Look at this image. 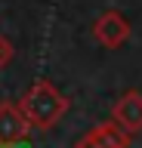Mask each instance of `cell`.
<instances>
[{"mask_svg":"<svg viewBox=\"0 0 142 148\" xmlns=\"http://www.w3.org/2000/svg\"><path fill=\"white\" fill-rule=\"evenodd\" d=\"M19 108L31 130H53L68 114V99L53 80H34L19 99Z\"/></svg>","mask_w":142,"mask_h":148,"instance_id":"6da1fadb","label":"cell"},{"mask_svg":"<svg viewBox=\"0 0 142 148\" xmlns=\"http://www.w3.org/2000/svg\"><path fill=\"white\" fill-rule=\"evenodd\" d=\"M133 34V25L127 22L121 9H105L102 16H96L93 22V37L96 43H102L105 49H121Z\"/></svg>","mask_w":142,"mask_h":148,"instance_id":"7a4b0ae2","label":"cell"},{"mask_svg":"<svg viewBox=\"0 0 142 148\" xmlns=\"http://www.w3.org/2000/svg\"><path fill=\"white\" fill-rule=\"evenodd\" d=\"M31 133V123L25 120L19 102H0V148H12L25 142Z\"/></svg>","mask_w":142,"mask_h":148,"instance_id":"3957f363","label":"cell"},{"mask_svg":"<svg viewBox=\"0 0 142 148\" xmlns=\"http://www.w3.org/2000/svg\"><path fill=\"white\" fill-rule=\"evenodd\" d=\"M111 120L123 133H130V136L142 133V92L139 90H127L111 105Z\"/></svg>","mask_w":142,"mask_h":148,"instance_id":"277c9868","label":"cell"},{"mask_svg":"<svg viewBox=\"0 0 142 148\" xmlns=\"http://www.w3.org/2000/svg\"><path fill=\"white\" fill-rule=\"evenodd\" d=\"M127 145H130V133H123L114 120L93 127L90 133H84L74 142V148H127Z\"/></svg>","mask_w":142,"mask_h":148,"instance_id":"5b68a950","label":"cell"},{"mask_svg":"<svg viewBox=\"0 0 142 148\" xmlns=\"http://www.w3.org/2000/svg\"><path fill=\"white\" fill-rule=\"evenodd\" d=\"M12 59H16V43L6 34H0V68H6Z\"/></svg>","mask_w":142,"mask_h":148,"instance_id":"8992f818","label":"cell"}]
</instances>
